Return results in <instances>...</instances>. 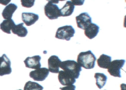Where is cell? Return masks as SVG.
I'll return each mask as SVG.
<instances>
[{
  "instance_id": "6da1fadb",
  "label": "cell",
  "mask_w": 126,
  "mask_h": 90,
  "mask_svg": "<svg viewBox=\"0 0 126 90\" xmlns=\"http://www.w3.org/2000/svg\"><path fill=\"white\" fill-rule=\"evenodd\" d=\"M97 59L90 50L80 53L77 57V63L86 69H93Z\"/></svg>"
},
{
  "instance_id": "7a4b0ae2",
  "label": "cell",
  "mask_w": 126,
  "mask_h": 90,
  "mask_svg": "<svg viewBox=\"0 0 126 90\" xmlns=\"http://www.w3.org/2000/svg\"><path fill=\"white\" fill-rule=\"evenodd\" d=\"M60 67L76 79L79 78L80 72L82 71L81 67L74 60H68L62 61Z\"/></svg>"
},
{
  "instance_id": "3957f363",
  "label": "cell",
  "mask_w": 126,
  "mask_h": 90,
  "mask_svg": "<svg viewBox=\"0 0 126 90\" xmlns=\"http://www.w3.org/2000/svg\"><path fill=\"white\" fill-rule=\"evenodd\" d=\"M75 33V29L72 26L66 25L58 28L56 32L55 38L59 39L69 41L71 38L74 36Z\"/></svg>"
},
{
  "instance_id": "277c9868",
  "label": "cell",
  "mask_w": 126,
  "mask_h": 90,
  "mask_svg": "<svg viewBox=\"0 0 126 90\" xmlns=\"http://www.w3.org/2000/svg\"><path fill=\"white\" fill-rule=\"evenodd\" d=\"M44 9L45 15L49 19H55L61 16L58 6L50 0H48V3L44 6Z\"/></svg>"
},
{
  "instance_id": "5b68a950",
  "label": "cell",
  "mask_w": 126,
  "mask_h": 90,
  "mask_svg": "<svg viewBox=\"0 0 126 90\" xmlns=\"http://www.w3.org/2000/svg\"><path fill=\"white\" fill-rule=\"evenodd\" d=\"M125 63L124 60H115L111 61L108 68V72L110 75L113 77H121V69Z\"/></svg>"
},
{
  "instance_id": "8992f818",
  "label": "cell",
  "mask_w": 126,
  "mask_h": 90,
  "mask_svg": "<svg viewBox=\"0 0 126 90\" xmlns=\"http://www.w3.org/2000/svg\"><path fill=\"white\" fill-rule=\"evenodd\" d=\"M11 62L5 54L0 57V76L10 74L12 72Z\"/></svg>"
},
{
  "instance_id": "52a82bcc",
  "label": "cell",
  "mask_w": 126,
  "mask_h": 90,
  "mask_svg": "<svg viewBox=\"0 0 126 90\" xmlns=\"http://www.w3.org/2000/svg\"><path fill=\"white\" fill-rule=\"evenodd\" d=\"M49 71L45 67L40 68L30 73L29 76L37 81H43L45 80L49 75Z\"/></svg>"
},
{
  "instance_id": "ba28073f",
  "label": "cell",
  "mask_w": 126,
  "mask_h": 90,
  "mask_svg": "<svg viewBox=\"0 0 126 90\" xmlns=\"http://www.w3.org/2000/svg\"><path fill=\"white\" fill-rule=\"evenodd\" d=\"M78 28L85 30L92 23V19L87 13H82L76 17Z\"/></svg>"
},
{
  "instance_id": "9c48e42d",
  "label": "cell",
  "mask_w": 126,
  "mask_h": 90,
  "mask_svg": "<svg viewBox=\"0 0 126 90\" xmlns=\"http://www.w3.org/2000/svg\"><path fill=\"white\" fill-rule=\"evenodd\" d=\"M58 78L60 83L63 86L73 85L76 82V79L66 72L61 70L59 71Z\"/></svg>"
},
{
  "instance_id": "30bf717a",
  "label": "cell",
  "mask_w": 126,
  "mask_h": 90,
  "mask_svg": "<svg viewBox=\"0 0 126 90\" xmlns=\"http://www.w3.org/2000/svg\"><path fill=\"white\" fill-rule=\"evenodd\" d=\"M61 62L62 61L57 56H51L48 60V65L49 72L53 73H58Z\"/></svg>"
},
{
  "instance_id": "8fae6325",
  "label": "cell",
  "mask_w": 126,
  "mask_h": 90,
  "mask_svg": "<svg viewBox=\"0 0 126 90\" xmlns=\"http://www.w3.org/2000/svg\"><path fill=\"white\" fill-rule=\"evenodd\" d=\"M41 59V57L39 55L28 57L24 61V62L27 68L36 70L41 67V64L40 63Z\"/></svg>"
},
{
  "instance_id": "7c38bea8",
  "label": "cell",
  "mask_w": 126,
  "mask_h": 90,
  "mask_svg": "<svg viewBox=\"0 0 126 90\" xmlns=\"http://www.w3.org/2000/svg\"><path fill=\"white\" fill-rule=\"evenodd\" d=\"M22 19L26 26H30L35 23L39 19L38 15L32 13H22Z\"/></svg>"
},
{
  "instance_id": "4fadbf2b",
  "label": "cell",
  "mask_w": 126,
  "mask_h": 90,
  "mask_svg": "<svg viewBox=\"0 0 126 90\" xmlns=\"http://www.w3.org/2000/svg\"><path fill=\"white\" fill-rule=\"evenodd\" d=\"M100 30V27L97 25L92 23L84 30V34L90 39H93L97 36Z\"/></svg>"
},
{
  "instance_id": "5bb4252c",
  "label": "cell",
  "mask_w": 126,
  "mask_h": 90,
  "mask_svg": "<svg viewBox=\"0 0 126 90\" xmlns=\"http://www.w3.org/2000/svg\"><path fill=\"white\" fill-rule=\"evenodd\" d=\"M17 9V6L14 3H11L6 6L3 10L2 15L6 19H12L13 14Z\"/></svg>"
},
{
  "instance_id": "9a60e30c",
  "label": "cell",
  "mask_w": 126,
  "mask_h": 90,
  "mask_svg": "<svg viewBox=\"0 0 126 90\" xmlns=\"http://www.w3.org/2000/svg\"><path fill=\"white\" fill-rule=\"evenodd\" d=\"M75 9V6L71 1H67L62 9H60L61 16H68L72 15Z\"/></svg>"
},
{
  "instance_id": "2e32d148",
  "label": "cell",
  "mask_w": 126,
  "mask_h": 90,
  "mask_svg": "<svg viewBox=\"0 0 126 90\" xmlns=\"http://www.w3.org/2000/svg\"><path fill=\"white\" fill-rule=\"evenodd\" d=\"M111 57L109 56L102 54L97 60V63L100 68L108 69L111 61Z\"/></svg>"
},
{
  "instance_id": "e0dca14e",
  "label": "cell",
  "mask_w": 126,
  "mask_h": 90,
  "mask_svg": "<svg viewBox=\"0 0 126 90\" xmlns=\"http://www.w3.org/2000/svg\"><path fill=\"white\" fill-rule=\"evenodd\" d=\"M16 26L13 19H6L3 21L0 24V29L6 33L11 34V30Z\"/></svg>"
},
{
  "instance_id": "ac0fdd59",
  "label": "cell",
  "mask_w": 126,
  "mask_h": 90,
  "mask_svg": "<svg viewBox=\"0 0 126 90\" xmlns=\"http://www.w3.org/2000/svg\"><path fill=\"white\" fill-rule=\"evenodd\" d=\"M12 30L14 34L20 37H26L28 33V31L26 28L24 26L23 23L16 25Z\"/></svg>"
},
{
  "instance_id": "d6986e66",
  "label": "cell",
  "mask_w": 126,
  "mask_h": 90,
  "mask_svg": "<svg viewBox=\"0 0 126 90\" xmlns=\"http://www.w3.org/2000/svg\"><path fill=\"white\" fill-rule=\"evenodd\" d=\"M94 78L96 80V84L100 89H101L104 87L107 82L108 79L107 76L101 73H95Z\"/></svg>"
},
{
  "instance_id": "ffe728a7",
  "label": "cell",
  "mask_w": 126,
  "mask_h": 90,
  "mask_svg": "<svg viewBox=\"0 0 126 90\" xmlns=\"http://www.w3.org/2000/svg\"><path fill=\"white\" fill-rule=\"evenodd\" d=\"M44 87L38 83L28 81L25 83L24 90H43Z\"/></svg>"
},
{
  "instance_id": "44dd1931",
  "label": "cell",
  "mask_w": 126,
  "mask_h": 90,
  "mask_svg": "<svg viewBox=\"0 0 126 90\" xmlns=\"http://www.w3.org/2000/svg\"><path fill=\"white\" fill-rule=\"evenodd\" d=\"M35 0H21V4L23 7L26 8H31L33 6Z\"/></svg>"
},
{
  "instance_id": "7402d4cb",
  "label": "cell",
  "mask_w": 126,
  "mask_h": 90,
  "mask_svg": "<svg viewBox=\"0 0 126 90\" xmlns=\"http://www.w3.org/2000/svg\"><path fill=\"white\" fill-rule=\"evenodd\" d=\"M76 88V86L73 85H71L69 86H67L64 87L60 88V89L61 90H75Z\"/></svg>"
},
{
  "instance_id": "603a6c76",
  "label": "cell",
  "mask_w": 126,
  "mask_h": 90,
  "mask_svg": "<svg viewBox=\"0 0 126 90\" xmlns=\"http://www.w3.org/2000/svg\"><path fill=\"white\" fill-rule=\"evenodd\" d=\"M21 90V89H19V90Z\"/></svg>"
},
{
  "instance_id": "cb8c5ba5",
  "label": "cell",
  "mask_w": 126,
  "mask_h": 90,
  "mask_svg": "<svg viewBox=\"0 0 126 90\" xmlns=\"http://www.w3.org/2000/svg\"></svg>"
}]
</instances>
